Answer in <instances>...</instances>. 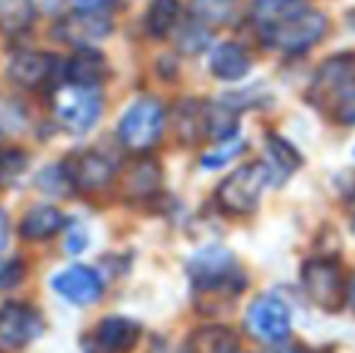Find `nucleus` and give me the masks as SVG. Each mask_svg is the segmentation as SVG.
<instances>
[{"instance_id":"1","label":"nucleus","mask_w":355,"mask_h":353,"mask_svg":"<svg viewBox=\"0 0 355 353\" xmlns=\"http://www.w3.org/2000/svg\"><path fill=\"white\" fill-rule=\"evenodd\" d=\"M189 276L198 295L232 298L242 291L244 281L239 276L237 259L225 247H206L189 261Z\"/></svg>"},{"instance_id":"2","label":"nucleus","mask_w":355,"mask_h":353,"mask_svg":"<svg viewBox=\"0 0 355 353\" xmlns=\"http://www.w3.org/2000/svg\"><path fill=\"white\" fill-rule=\"evenodd\" d=\"M271 182L268 165H242L218 187V206L230 216H249L257 211L263 187Z\"/></svg>"},{"instance_id":"3","label":"nucleus","mask_w":355,"mask_h":353,"mask_svg":"<svg viewBox=\"0 0 355 353\" xmlns=\"http://www.w3.org/2000/svg\"><path fill=\"white\" fill-rule=\"evenodd\" d=\"M51 107L56 121L71 133H87L102 117V97L92 87H80L73 83L53 92Z\"/></svg>"},{"instance_id":"4","label":"nucleus","mask_w":355,"mask_h":353,"mask_svg":"<svg viewBox=\"0 0 355 353\" xmlns=\"http://www.w3.org/2000/svg\"><path fill=\"white\" fill-rule=\"evenodd\" d=\"M302 286L307 298L327 312H336L348 298L346 273L331 259H309L302 266Z\"/></svg>"},{"instance_id":"5","label":"nucleus","mask_w":355,"mask_h":353,"mask_svg":"<svg viewBox=\"0 0 355 353\" xmlns=\"http://www.w3.org/2000/svg\"><path fill=\"white\" fill-rule=\"evenodd\" d=\"M164 128L162 104L155 99H141L136 102L119 123V138L126 148L136 153L150 150L159 141Z\"/></svg>"},{"instance_id":"6","label":"nucleus","mask_w":355,"mask_h":353,"mask_svg":"<svg viewBox=\"0 0 355 353\" xmlns=\"http://www.w3.org/2000/svg\"><path fill=\"white\" fill-rule=\"evenodd\" d=\"M355 87V56L353 53H338L322 63L317 78L309 89V99L314 107H334L341 104V99Z\"/></svg>"},{"instance_id":"7","label":"nucleus","mask_w":355,"mask_h":353,"mask_svg":"<svg viewBox=\"0 0 355 353\" xmlns=\"http://www.w3.org/2000/svg\"><path fill=\"white\" fill-rule=\"evenodd\" d=\"M44 320L34 307L22 302H8L0 307V353H15L39 339Z\"/></svg>"},{"instance_id":"8","label":"nucleus","mask_w":355,"mask_h":353,"mask_svg":"<svg viewBox=\"0 0 355 353\" xmlns=\"http://www.w3.org/2000/svg\"><path fill=\"white\" fill-rule=\"evenodd\" d=\"M324 32H327L324 15L317 12V10H307L304 15L290 19L283 27L263 34V39L273 49H281L285 53H300V51H307L309 46H314L324 37Z\"/></svg>"},{"instance_id":"9","label":"nucleus","mask_w":355,"mask_h":353,"mask_svg":"<svg viewBox=\"0 0 355 353\" xmlns=\"http://www.w3.org/2000/svg\"><path fill=\"white\" fill-rule=\"evenodd\" d=\"M247 325L259 339L285 344V339L290 336V310L281 298H257L247 310Z\"/></svg>"},{"instance_id":"10","label":"nucleus","mask_w":355,"mask_h":353,"mask_svg":"<svg viewBox=\"0 0 355 353\" xmlns=\"http://www.w3.org/2000/svg\"><path fill=\"white\" fill-rule=\"evenodd\" d=\"M112 19L102 10H75L73 15L63 17L58 22V37L66 44H73L78 49H87L94 44L104 42L112 34Z\"/></svg>"},{"instance_id":"11","label":"nucleus","mask_w":355,"mask_h":353,"mask_svg":"<svg viewBox=\"0 0 355 353\" xmlns=\"http://www.w3.org/2000/svg\"><path fill=\"white\" fill-rule=\"evenodd\" d=\"M51 288L61 298H66L73 305H92L102 298V278L97 276V271H92L89 266L75 264L66 271H61L58 276H53Z\"/></svg>"},{"instance_id":"12","label":"nucleus","mask_w":355,"mask_h":353,"mask_svg":"<svg viewBox=\"0 0 355 353\" xmlns=\"http://www.w3.org/2000/svg\"><path fill=\"white\" fill-rule=\"evenodd\" d=\"M141 339V325L131 317L114 315L97 325L92 344L97 353H128Z\"/></svg>"},{"instance_id":"13","label":"nucleus","mask_w":355,"mask_h":353,"mask_svg":"<svg viewBox=\"0 0 355 353\" xmlns=\"http://www.w3.org/2000/svg\"><path fill=\"white\" fill-rule=\"evenodd\" d=\"M66 172L71 177L73 187L80 191H99L104 189L114 177V170L107 157L97 153H78L66 165Z\"/></svg>"},{"instance_id":"14","label":"nucleus","mask_w":355,"mask_h":353,"mask_svg":"<svg viewBox=\"0 0 355 353\" xmlns=\"http://www.w3.org/2000/svg\"><path fill=\"white\" fill-rule=\"evenodd\" d=\"M56 68V58L42 51H17L8 63V76L19 87H39L51 78Z\"/></svg>"},{"instance_id":"15","label":"nucleus","mask_w":355,"mask_h":353,"mask_svg":"<svg viewBox=\"0 0 355 353\" xmlns=\"http://www.w3.org/2000/svg\"><path fill=\"white\" fill-rule=\"evenodd\" d=\"M307 10H312L307 0H254L252 19L263 37V34L288 24L290 19L304 15Z\"/></svg>"},{"instance_id":"16","label":"nucleus","mask_w":355,"mask_h":353,"mask_svg":"<svg viewBox=\"0 0 355 353\" xmlns=\"http://www.w3.org/2000/svg\"><path fill=\"white\" fill-rule=\"evenodd\" d=\"M109 68H107V58L97 51L94 46L87 49H78L71 58H68L66 66V76L68 83L80 87H99L107 78Z\"/></svg>"},{"instance_id":"17","label":"nucleus","mask_w":355,"mask_h":353,"mask_svg":"<svg viewBox=\"0 0 355 353\" xmlns=\"http://www.w3.org/2000/svg\"><path fill=\"white\" fill-rule=\"evenodd\" d=\"M63 225H66V216L56 206H37L24 213L19 223V235L27 242H44L61 232Z\"/></svg>"},{"instance_id":"18","label":"nucleus","mask_w":355,"mask_h":353,"mask_svg":"<svg viewBox=\"0 0 355 353\" xmlns=\"http://www.w3.org/2000/svg\"><path fill=\"white\" fill-rule=\"evenodd\" d=\"M249 68H252V61L239 44H220L211 56V71L220 80H242L249 73Z\"/></svg>"},{"instance_id":"19","label":"nucleus","mask_w":355,"mask_h":353,"mask_svg":"<svg viewBox=\"0 0 355 353\" xmlns=\"http://www.w3.org/2000/svg\"><path fill=\"white\" fill-rule=\"evenodd\" d=\"M162 170L155 160H136L123 172V193L133 198H148L159 189Z\"/></svg>"},{"instance_id":"20","label":"nucleus","mask_w":355,"mask_h":353,"mask_svg":"<svg viewBox=\"0 0 355 353\" xmlns=\"http://www.w3.org/2000/svg\"><path fill=\"white\" fill-rule=\"evenodd\" d=\"M189 353H237V336L227 327H203L193 332Z\"/></svg>"},{"instance_id":"21","label":"nucleus","mask_w":355,"mask_h":353,"mask_svg":"<svg viewBox=\"0 0 355 353\" xmlns=\"http://www.w3.org/2000/svg\"><path fill=\"white\" fill-rule=\"evenodd\" d=\"M239 117L227 104H208L206 107V136L213 141L223 143L234 138L239 128Z\"/></svg>"},{"instance_id":"22","label":"nucleus","mask_w":355,"mask_h":353,"mask_svg":"<svg viewBox=\"0 0 355 353\" xmlns=\"http://www.w3.org/2000/svg\"><path fill=\"white\" fill-rule=\"evenodd\" d=\"M179 17V0H155L145 17V27L155 39H162L172 32Z\"/></svg>"},{"instance_id":"23","label":"nucleus","mask_w":355,"mask_h":353,"mask_svg":"<svg viewBox=\"0 0 355 353\" xmlns=\"http://www.w3.org/2000/svg\"><path fill=\"white\" fill-rule=\"evenodd\" d=\"M266 141H268V155H271V160H273L271 165H268L271 179L276 175V170H278V179H285L290 172L297 170L300 155L288 141H283V138H278V136H268Z\"/></svg>"},{"instance_id":"24","label":"nucleus","mask_w":355,"mask_h":353,"mask_svg":"<svg viewBox=\"0 0 355 353\" xmlns=\"http://www.w3.org/2000/svg\"><path fill=\"white\" fill-rule=\"evenodd\" d=\"M191 10L201 22L225 24L232 19L234 10H237V0H191Z\"/></svg>"},{"instance_id":"25","label":"nucleus","mask_w":355,"mask_h":353,"mask_svg":"<svg viewBox=\"0 0 355 353\" xmlns=\"http://www.w3.org/2000/svg\"><path fill=\"white\" fill-rule=\"evenodd\" d=\"M34 3L32 0H0V22L8 32L24 29L32 22Z\"/></svg>"},{"instance_id":"26","label":"nucleus","mask_w":355,"mask_h":353,"mask_svg":"<svg viewBox=\"0 0 355 353\" xmlns=\"http://www.w3.org/2000/svg\"><path fill=\"white\" fill-rule=\"evenodd\" d=\"M29 165V155L19 148H8L0 150V187H10L15 184V179L24 175Z\"/></svg>"},{"instance_id":"27","label":"nucleus","mask_w":355,"mask_h":353,"mask_svg":"<svg viewBox=\"0 0 355 353\" xmlns=\"http://www.w3.org/2000/svg\"><path fill=\"white\" fill-rule=\"evenodd\" d=\"M203 24H206V22L196 19V22H189V24H184V27L179 29L177 44H179V49H182L184 53H198V51H203V49L208 46V42H211V32H208Z\"/></svg>"},{"instance_id":"28","label":"nucleus","mask_w":355,"mask_h":353,"mask_svg":"<svg viewBox=\"0 0 355 353\" xmlns=\"http://www.w3.org/2000/svg\"><path fill=\"white\" fill-rule=\"evenodd\" d=\"M242 150H244V143L239 141V138H230V141L218 143L215 150L206 153V155L201 157V165L206 167V170H215V167L227 165L230 160H234L237 155H242Z\"/></svg>"},{"instance_id":"29","label":"nucleus","mask_w":355,"mask_h":353,"mask_svg":"<svg viewBox=\"0 0 355 353\" xmlns=\"http://www.w3.org/2000/svg\"><path fill=\"white\" fill-rule=\"evenodd\" d=\"M39 187H42L46 193H51V196H63L68 189H75L71 177H68V172H66V165L46 167V170L39 175Z\"/></svg>"},{"instance_id":"30","label":"nucleus","mask_w":355,"mask_h":353,"mask_svg":"<svg viewBox=\"0 0 355 353\" xmlns=\"http://www.w3.org/2000/svg\"><path fill=\"white\" fill-rule=\"evenodd\" d=\"M22 278H24V264L19 259H12V261H5V264H0V288L17 286Z\"/></svg>"},{"instance_id":"31","label":"nucleus","mask_w":355,"mask_h":353,"mask_svg":"<svg viewBox=\"0 0 355 353\" xmlns=\"http://www.w3.org/2000/svg\"><path fill=\"white\" fill-rule=\"evenodd\" d=\"M334 117H336V121L343 123V126H353L355 123V87L341 99V104L334 109Z\"/></svg>"},{"instance_id":"32","label":"nucleus","mask_w":355,"mask_h":353,"mask_svg":"<svg viewBox=\"0 0 355 353\" xmlns=\"http://www.w3.org/2000/svg\"><path fill=\"white\" fill-rule=\"evenodd\" d=\"M85 230H80L78 227V232H75V235H71V242H68L66 245V250L71 252V255H78V252H83V247L87 245V240H85Z\"/></svg>"},{"instance_id":"33","label":"nucleus","mask_w":355,"mask_h":353,"mask_svg":"<svg viewBox=\"0 0 355 353\" xmlns=\"http://www.w3.org/2000/svg\"><path fill=\"white\" fill-rule=\"evenodd\" d=\"M112 3V0H73V5H75V10H104L107 5Z\"/></svg>"},{"instance_id":"34","label":"nucleus","mask_w":355,"mask_h":353,"mask_svg":"<svg viewBox=\"0 0 355 353\" xmlns=\"http://www.w3.org/2000/svg\"><path fill=\"white\" fill-rule=\"evenodd\" d=\"M8 237H10V221H8V213L0 208V250L8 245Z\"/></svg>"},{"instance_id":"35","label":"nucleus","mask_w":355,"mask_h":353,"mask_svg":"<svg viewBox=\"0 0 355 353\" xmlns=\"http://www.w3.org/2000/svg\"><path fill=\"white\" fill-rule=\"evenodd\" d=\"M34 10H42V12H56L61 8L63 0H32Z\"/></svg>"},{"instance_id":"36","label":"nucleus","mask_w":355,"mask_h":353,"mask_svg":"<svg viewBox=\"0 0 355 353\" xmlns=\"http://www.w3.org/2000/svg\"><path fill=\"white\" fill-rule=\"evenodd\" d=\"M148 353H189V351L177 349V346H172L169 341H155V344L150 346Z\"/></svg>"},{"instance_id":"37","label":"nucleus","mask_w":355,"mask_h":353,"mask_svg":"<svg viewBox=\"0 0 355 353\" xmlns=\"http://www.w3.org/2000/svg\"><path fill=\"white\" fill-rule=\"evenodd\" d=\"M268 353H297V351L288 349V346H278V349H273V351H268Z\"/></svg>"},{"instance_id":"38","label":"nucleus","mask_w":355,"mask_h":353,"mask_svg":"<svg viewBox=\"0 0 355 353\" xmlns=\"http://www.w3.org/2000/svg\"><path fill=\"white\" fill-rule=\"evenodd\" d=\"M348 298H351V302L355 305V278H353V283H351V291H348Z\"/></svg>"},{"instance_id":"39","label":"nucleus","mask_w":355,"mask_h":353,"mask_svg":"<svg viewBox=\"0 0 355 353\" xmlns=\"http://www.w3.org/2000/svg\"><path fill=\"white\" fill-rule=\"evenodd\" d=\"M348 22H351V27L355 29V10H353V12H351V15H348Z\"/></svg>"},{"instance_id":"40","label":"nucleus","mask_w":355,"mask_h":353,"mask_svg":"<svg viewBox=\"0 0 355 353\" xmlns=\"http://www.w3.org/2000/svg\"><path fill=\"white\" fill-rule=\"evenodd\" d=\"M351 227H353V235H355V198H353V221H351Z\"/></svg>"},{"instance_id":"41","label":"nucleus","mask_w":355,"mask_h":353,"mask_svg":"<svg viewBox=\"0 0 355 353\" xmlns=\"http://www.w3.org/2000/svg\"><path fill=\"white\" fill-rule=\"evenodd\" d=\"M353 155H355V153H353Z\"/></svg>"}]
</instances>
